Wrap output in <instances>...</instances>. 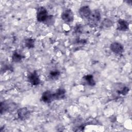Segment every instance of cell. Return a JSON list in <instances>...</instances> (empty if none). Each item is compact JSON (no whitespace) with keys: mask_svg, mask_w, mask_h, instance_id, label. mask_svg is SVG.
Segmentation results:
<instances>
[{"mask_svg":"<svg viewBox=\"0 0 132 132\" xmlns=\"http://www.w3.org/2000/svg\"><path fill=\"white\" fill-rule=\"evenodd\" d=\"M62 20L66 23H71L74 20V13L71 9H67L61 13Z\"/></svg>","mask_w":132,"mask_h":132,"instance_id":"cell-4","label":"cell"},{"mask_svg":"<svg viewBox=\"0 0 132 132\" xmlns=\"http://www.w3.org/2000/svg\"><path fill=\"white\" fill-rule=\"evenodd\" d=\"M30 115V111L26 107L20 108L17 111V116L18 118L22 121L27 119Z\"/></svg>","mask_w":132,"mask_h":132,"instance_id":"cell-5","label":"cell"},{"mask_svg":"<svg viewBox=\"0 0 132 132\" xmlns=\"http://www.w3.org/2000/svg\"><path fill=\"white\" fill-rule=\"evenodd\" d=\"M52 91L50 90L46 91L44 92L41 96V100L42 102L45 103H51L54 99V95Z\"/></svg>","mask_w":132,"mask_h":132,"instance_id":"cell-7","label":"cell"},{"mask_svg":"<svg viewBox=\"0 0 132 132\" xmlns=\"http://www.w3.org/2000/svg\"><path fill=\"white\" fill-rule=\"evenodd\" d=\"M117 29L120 31H127L129 29L128 23L123 19H119L117 23Z\"/></svg>","mask_w":132,"mask_h":132,"instance_id":"cell-9","label":"cell"},{"mask_svg":"<svg viewBox=\"0 0 132 132\" xmlns=\"http://www.w3.org/2000/svg\"><path fill=\"white\" fill-rule=\"evenodd\" d=\"M25 44L28 49L32 48L35 46V40L32 38L26 39L25 41Z\"/></svg>","mask_w":132,"mask_h":132,"instance_id":"cell-16","label":"cell"},{"mask_svg":"<svg viewBox=\"0 0 132 132\" xmlns=\"http://www.w3.org/2000/svg\"><path fill=\"white\" fill-rule=\"evenodd\" d=\"M60 76V72L58 70H54L51 71L49 74L48 77L49 78L53 80H56L58 79Z\"/></svg>","mask_w":132,"mask_h":132,"instance_id":"cell-13","label":"cell"},{"mask_svg":"<svg viewBox=\"0 0 132 132\" xmlns=\"http://www.w3.org/2000/svg\"><path fill=\"white\" fill-rule=\"evenodd\" d=\"M110 50L116 54L120 55L124 52L123 45L119 42H114L112 43L110 45Z\"/></svg>","mask_w":132,"mask_h":132,"instance_id":"cell-6","label":"cell"},{"mask_svg":"<svg viewBox=\"0 0 132 132\" xmlns=\"http://www.w3.org/2000/svg\"><path fill=\"white\" fill-rule=\"evenodd\" d=\"M83 78L86 81L87 84L90 86H94L95 85V81L94 79L93 76L91 74H88L84 76Z\"/></svg>","mask_w":132,"mask_h":132,"instance_id":"cell-12","label":"cell"},{"mask_svg":"<svg viewBox=\"0 0 132 132\" xmlns=\"http://www.w3.org/2000/svg\"><path fill=\"white\" fill-rule=\"evenodd\" d=\"M55 22V18L53 15H48L46 21L44 22V23L46 24L47 25H52L54 24Z\"/></svg>","mask_w":132,"mask_h":132,"instance_id":"cell-18","label":"cell"},{"mask_svg":"<svg viewBox=\"0 0 132 132\" xmlns=\"http://www.w3.org/2000/svg\"><path fill=\"white\" fill-rule=\"evenodd\" d=\"M53 95L54 100H63L65 97L66 91L63 88H59L53 93Z\"/></svg>","mask_w":132,"mask_h":132,"instance_id":"cell-10","label":"cell"},{"mask_svg":"<svg viewBox=\"0 0 132 132\" xmlns=\"http://www.w3.org/2000/svg\"><path fill=\"white\" fill-rule=\"evenodd\" d=\"M88 24L91 27H95L98 26L101 20V14L98 9H95L91 11L90 15L88 17Z\"/></svg>","mask_w":132,"mask_h":132,"instance_id":"cell-1","label":"cell"},{"mask_svg":"<svg viewBox=\"0 0 132 132\" xmlns=\"http://www.w3.org/2000/svg\"><path fill=\"white\" fill-rule=\"evenodd\" d=\"M28 81L32 86H38L40 83V77L36 71H34L29 74L27 76Z\"/></svg>","mask_w":132,"mask_h":132,"instance_id":"cell-3","label":"cell"},{"mask_svg":"<svg viewBox=\"0 0 132 132\" xmlns=\"http://www.w3.org/2000/svg\"><path fill=\"white\" fill-rule=\"evenodd\" d=\"M91 10L88 6L81 7L78 11L80 16L82 19H88L90 15Z\"/></svg>","mask_w":132,"mask_h":132,"instance_id":"cell-8","label":"cell"},{"mask_svg":"<svg viewBox=\"0 0 132 132\" xmlns=\"http://www.w3.org/2000/svg\"><path fill=\"white\" fill-rule=\"evenodd\" d=\"M113 23L109 19H105L103 21L101 24V27L102 28H107L109 27H110L111 26H112Z\"/></svg>","mask_w":132,"mask_h":132,"instance_id":"cell-15","label":"cell"},{"mask_svg":"<svg viewBox=\"0 0 132 132\" xmlns=\"http://www.w3.org/2000/svg\"><path fill=\"white\" fill-rule=\"evenodd\" d=\"M23 58V56L18 52H14L11 56V59L12 61L14 62H20L22 59Z\"/></svg>","mask_w":132,"mask_h":132,"instance_id":"cell-14","label":"cell"},{"mask_svg":"<svg viewBox=\"0 0 132 132\" xmlns=\"http://www.w3.org/2000/svg\"><path fill=\"white\" fill-rule=\"evenodd\" d=\"M48 16V12L45 8L41 6L38 8L37 11V20L38 22L44 23Z\"/></svg>","mask_w":132,"mask_h":132,"instance_id":"cell-2","label":"cell"},{"mask_svg":"<svg viewBox=\"0 0 132 132\" xmlns=\"http://www.w3.org/2000/svg\"><path fill=\"white\" fill-rule=\"evenodd\" d=\"M0 111L1 113L3 114V113L9 111L10 110L12 109V104H8L6 102H3L1 103L0 106Z\"/></svg>","mask_w":132,"mask_h":132,"instance_id":"cell-11","label":"cell"},{"mask_svg":"<svg viewBox=\"0 0 132 132\" xmlns=\"http://www.w3.org/2000/svg\"><path fill=\"white\" fill-rule=\"evenodd\" d=\"M129 89L128 87L125 86L123 87L121 89L118 90L117 91V92L119 94H121L122 95H126L129 92Z\"/></svg>","mask_w":132,"mask_h":132,"instance_id":"cell-17","label":"cell"}]
</instances>
